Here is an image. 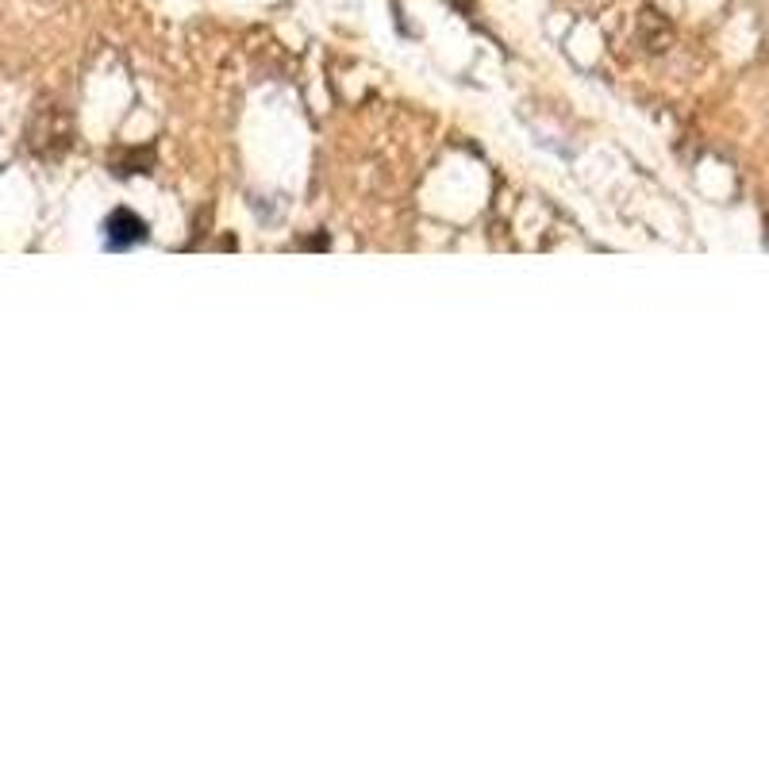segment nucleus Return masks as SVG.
I'll return each instance as SVG.
<instances>
[{"instance_id":"f257e3e1","label":"nucleus","mask_w":769,"mask_h":769,"mask_svg":"<svg viewBox=\"0 0 769 769\" xmlns=\"http://www.w3.org/2000/svg\"><path fill=\"white\" fill-rule=\"evenodd\" d=\"M143 235H147V227L139 224L131 212H116V216L108 220V247L124 250L131 247V243H139Z\"/></svg>"}]
</instances>
